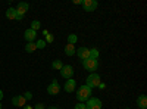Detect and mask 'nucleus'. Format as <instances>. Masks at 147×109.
Masks as SVG:
<instances>
[{
  "label": "nucleus",
  "instance_id": "c85d7f7f",
  "mask_svg": "<svg viewBox=\"0 0 147 109\" xmlns=\"http://www.w3.org/2000/svg\"><path fill=\"white\" fill-rule=\"evenodd\" d=\"M2 99H3V91L0 90V100H2Z\"/></svg>",
  "mask_w": 147,
  "mask_h": 109
},
{
  "label": "nucleus",
  "instance_id": "4be33fe9",
  "mask_svg": "<svg viewBox=\"0 0 147 109\" xmlns=\"http://www.w3.org/2000/svg\"><path fill=\"white\" fill-rule=\"evenodd\" d=\"M53 40H55V37H53V35H52V34H47L44 41H46V43H53Z\"/></svg>",
  "mask_w": 147,
  "mask_h": 109
},
{
  "label": "nucleus",
  "instance_id": "a878e982",
  "mask_svg": "<svg viewBox=\"0 0 147 109\" xmlns=\"http://www.w3.org/2000/svg\"><path fill=\"white\" fill-rule=\"evenodd\" d=\"M97 87L103 90V89H106V84H105V83H100V84H99V86H97Z\"/></svg>",
  "mask_w": 147,
  "mask_h": 109
},
{
  "label": "nucleus",
  "instance_id": "7c9ffc66",
  "mask_svg": "<svg viewBox=\"0 0 147 109\" xmlns=\"http://www.w3.org/2000/svg\"><path fill=\"white\" fill-rule=\"evenodd\" d=\"M47 109H57L56 106H50V108H47Z\"/></svg>",
  "mask_w": 147,
  "mask_h": 109
},
{
  "label": "nucleus",
  "instance_id": "5701e85b",
  "mask_svg": "<svg viewBox=\"0 0 147 109\" xmlns=\"http://www.w3.org/2000/svg\"><path fill=\"white\" fill-rule=\"evenodd\" d=\"M75 109H87V106H85V103H81V102H78V103L75 105Z\"/></svg>",
  "mask_w": 147,
  "mask_h": 109
},
{
  "label": "nucleus",
  "instance_id": "412c9836",
  "mask_svg": "<svg viewBox=\"0 0 147 109\" xmlns=\"http://www.w3.org/2000/svg\"><path fill=\"white\" fill-rule=\"evenodd\" d=\"M35 47H37V49H44V47H46V41L44 40H37Z\"/></svg>",
  "mask_w": 147,
  "mask_h": 109
},
{
  "label": "nucleus",
  "instance_id": "dca6fc26",
  "mask_svg": "<svg viewBox=\"0 0 147 109\" xmlns=\"http://www.w3.org/2000/svg\"><path fill=\"white\" fill-rule=\"evenodd\" d=\"M40 27H41V22H40V21H32V22H31V30H32V31L37 32V30H40Z\"/></svg>",
  "mask_w": 147,
  "mask_h": 109
},
{
  "label": "nucleus",
  "instance_id": "f8f14e48",
  "mask_svg": "<svg viewBox=\"0 0 147 109\" xmlns=\"http://www.w3.org/2000/svg\"><path fill=\"white\" fill-rule=\"evenodd\" d=\"M12 103H13V106H25L27 99L24 97V96H15V97L12 99Z\"/></svg>",
  "mask_w": 147,
  "mask_h": 109
},
{
  "label": "nucleus",
  "instance_id": "cd10ccee",
  "mask_svg": "<svg viewBox=\"0 0 147 109\" xmlns=\"http://www.w3.org/2000/svg\"><path fill=\"white\" fill-rule=\"evenodd\" d=\"M22 18H24V16H21V15H16V21H21Z\"/></svg>",
  "mask_w": 147,
  "mask_h": 109
},
{
  "label": "nucleus",
  "instance_id": "ddd939ff",
  "mask_svg": "<svg viewBox=\"0 0 147 109\" xmlns=\"http://www.w3.org/2000/svg\"><path fill=\"white\" fill-rule=\"evenodd\" d=\"M137 105L140 109H146L147 108V97H146V94H141L138 96V99H137Z\"/></svg>",
  "mask_w": 147,
  "mask_h": 109
},
{
  "label": "nucleus",
  "instance_id": "aec40b11",
  "mask_svg": "<svg viewBox=\"0 0 147 109\" xmlns=\"http://www.w3.org/2000/svg\"><path fill=\"white\" fill-rule=\"evenodd\" d=\"M90 59H99V50H97V49H91L90 50Z\"/></svg>",
  "mask_w": 147,
  "mask_h": 109
},
{
  "label": "nucleus",
  "instance_id": "c756f323",
  "mask_svg": "<svg viewBox=\"0 0 147 109\" xmlns=\"http://www.w3.org/2000/svg\"><path fill=\"white\" fill-rule=\"evenodd\" d=\"M34 106H25V108H24V109H32Z\"/></svg>",
  "mask_w": 147,
  "mask_h": 109
},
{
  "label": "nucleus",
  "instance_id": "20e7f679",
  "mask_svg": "<svg viewBox=\"0 0 147 109\" xmlns=\"http://www.w3.org/2000/svg\"><path fill=\"white\" fill-rule=\"evenodd\" d=\"M81 5H82L85 12H94L99 3H97V0H82Z\"/></svg>",
  "mask_w": 147,
  "mask_h": 109
},
{
  "label": "nucleus",
  "instance_id": "f257e3e1",
  "mask_svg": "<svg viewBox=\"0 0 147 109\" xmlns=\"http://www.w3.org/2000/svg\"><path fill=\"white\" fill-rule=\"evenodd\" d=\"M90 96H91V89L87 86V84L80 86V89L77 90V99H78V102L82 103V102H85V100H88Z\"/></svg>",
  "mask_w": 147,
  "mask_h": 109
},
{
  "label": "nucleus",
  "instance_id": "6ab92c4d",
  "mask_svg": "<svg viewBox=\"0 0 147 109\" xmlns=\"http://www.w3.org/2000/svg\"><path fill=\"white\" fill-rule=\"evenodd\" d=\"M77 43V35L75 34H69L68 35V44H75Z\"/></svg>",
  "mask_w": 147,
  "mask_h": 109
},
{
  "label": "nucleus",
  "instance_id": "bb28decb",
  "mask_svg": "<svg viewBox=\"0 0 147 109\" xmlns=\"http://www.w3.org/2000/svg\"><path fill=\"white\" fill-rule=\"evenodd\" d=\"M74 3H75V5H81L82 0H74Z\"/></svg>",
  "mask_w": 147,
  "mask_h": 109
},
{
  "label": "nucleus",
  "instance_id": "b1692460",
  "mask_svg": "<svg viewBox=\"0 0 147 109\" xmlns=\"http://www.w3.org/2000/svg\"><path fill=\"white\" fill-rule=\"evenodd\" d=\"M24 97H25L27 100H30V99L32 97V94H31V91H25V93H24Z\"/></svg>",
  "mask_w": 147,
  "mask_h": 109
},
{
  "label": "nucleus",
  "instance_id": "9d476101",
  "mask_svg": "<svg viewBox=\"0 0 147 109\" xmlns=\"http://www.w3.org/2000/svg\"><path fill=\"white\" fill-rule=\"evenodd\" d=\"M75 86H77V81H75V80H72V78H69V80H66L63 89H65V91L72 93L74 90H75Z\"/></svg>",
  "mask_w": 147,
  "mask_h": 109
},
{
  "label": "nucleus",
  "instance_id": "473e14b6",
  "mask_svg": "<svg viewBox=\"0 0 147 109\" xmlns=\"http://www.w3.org/2000/svg\"><path fill=\"white\" fill-rule=\"evenodd\" d=\"M127 109H128V108H127Z\"/></svg>",
  "mask_w": 147,
  "mask_h": 109
},
{
  "label": "nucleus",
  "instance_id": "f3484780",
  "mask_svg": "<svg viewBox=\"0 0 147 109\" xmlns=\"http://www.w3.org/2000/svg\"><path fill=\"white\" fill-rule=\"evenodd\" d=\"M62 66H63V64L60 62V60H55V62L52 64V68L56 69V71H60V69H62Z\"/></svg>",
  "mask_w": 147,
  "mask_h": 109
},
{
  "label": "nucleus",
  "instance_id": "4468645a",
  "mask_svg": "<svg viewBox=\"0 0 147 109\" xmlns=\"http://www.w3.org/2000/svg\"><path fill=\"white\" fill-rule=\"evenodd\" d=\"M16 9H13V7H9L7 10H6V18L7 19H16Z\"/></svg>",
  "mask_w": 147,
  "mask_h": 109
},
{
  "label": "nucleus",
  "instance_id": "1a4fd4ad",
  "mask_svg": "<svg viewBox=\"0 0 147 109\" xmlns=\"http://www.w3.org/2000/svg\"><path fill=\"white\" fill-rule=\"evenodd\" d=\"M24 37H25V40H27L28 43H34V40L37 39V32L32 31L31 28H28L25 32H24Z\"/></svg>",
  "mask_w": 147,
  "mask_h": 109
},
{
  "label": "nucleus",
  "instance_id": "a211bd4d",
  "mask_svg": "<svg viewBox=\"0 0 147 109\" xmlns=\"http://www.w3.org/2000/svg\"><path fill=\"white\" fill-rule=\"evenodd\" d=\"M35 49H37V47H35V43H28V44L25 46V52H28V53H32Z\"/></svg>",
  "mask_w": 147,
  "mask_h": 109
},
{
  "label": "nucleus",
  "instance_id": "9b49d317",
  "mask_svg": "<svg viewBox=\"0 0 147 109\" xmlns=\"http://www.w3.org/2000/svg\"><path fill=\"white\" fill-rule=\"evenodd\" d=\"M28 9H30V5L25 3V2H22V3H19L18 7H16V14L21 15V16H24V15H25V12H28Z\"/></svg>",
  "mask_w": 147,
  "mask_h": 109
},
{
  "label": "nucleus",
  "instance_id": "7ed1b4c3",
  "mask_svg": "<svg viewBox=\"0 0 147 109\" xmlns=\"http://www.w3.org/2000/svg\"><path fill=\"white\" fill-rule=\"evenodd\" d=\"M82 66L87 69V71H96L97 69V66H99V60L97 59H85V60H82Z\"/></svg>",
  "mask_w": 147,
  "mask_h": 109
},
{
  "label": "nucleus",
  "instance_id": "393cba45",
  "mask_svg": "<svg viewBox=\"0 0 147 109\" xmlns=\"http://www.w3.org/2000/svg\"><path fill=\"white\" fill-rule=\"evenodd\" d=\"M34 108H35V109H44V105H43V103H37Z\"/></svg>",
  "mask_w": 147,
  "mask_h": 109
},
{
  "label": "nucleus",
  "instance_id": "423d86ee",
  "mask_svg": "<svg viewBox=\"0 0 147 109\" xmlns=\"http://www.w3.org/2000/svg\"><path fill=\"white\" fill-rule=\"evenodd\" d=\"M60 75H62L65 80L72 78V75H74V68H72L71 65H63L62 69H60Z\"/></svg>",
  "mask_w": 147,
  "mask_h": 109
},
{
  "label": "nucleus",
  "instance_id": "f03ea898",
  "mask_svg": "<svg viewBox=\"0 0 147 109\" xmlns=\"http://www.w3.org/2000/svg\"><path fill=\"white\" fill-rule=\"evenodd\" d=\"M85 83H87V86L93 90L94 87H97V86L102 83V81H100V75L96 74V72H91V74L87 77V80H85Z\"/></svg>",
  "mask_w": 147,
  "mask_h": 109
},
{
  "label": "nucleus",
  "instance_id": "39448f33",
  "mask_svg": "<svg viewBox=\"0 0 147 109\" xmlns=\"http://www.w3.org/2000/svg\"><path fill=\"white\" fill-rule=\"evenodd\" d=\"M85 106H87V109H102V100L100 99H96V97H90L87 100V103H85Z\"/></svg>",
  "mask_w": 147,
  "mask_h": 109
},
{
  "label": "nucleus",
  "instance_id": "0eeeda50",
  "mask_svg": "<svg viewBox=\"0 0 147 109\" xmlns=\"http://www.w3.org/2000/svg\"><path fill=\"white\" fill-rule=\"evenodd\" d=\"M59 91H60V86H59V83H57L56 80H53V81H52V84L47 87V93H49V94H52V96H56V94H59Z\"/></svg>",
  "mask_w": 147,
  "mask_h": 109
},
{
  "label": "nucleus",
  "instance_id": "2f4dec72",
  "mask_svg": "<svg viewBox=\"0 0 147 109\" xmlns=\"http://www.w3.org/2000/svg\"><path fill=\"white\" fill-rule=\"evenodd\" d=\"M0 109H2V103H0Z\"/></svg>",
  "mask_w": 147,
  "mask_h": 109
},
{
  "label": "nucleus",
  "instance_id": "2eb2a0df",
  "mask_svg": "<svg viewBox=\"0 0 147 109\" xmlns=\"http://www.w3.org/2000/svg\"><path fill=\"white\" fill-rule=\"evenodd\" d=\"M75 46L74 44H66V47H65V53L68 55V56H74L75 55Z\"/></svg>",
  "mask_w": 147,
  "mask_h": 109
},
{
  "label": "nucleus",
  "instance_id": "6e6552de",
  "mask_svg": "<svg viewBox=\"0 0 147 109\" xmlns=\"http://www.w3.org/2000/svg\"><path fill=\"white\" fill-rule=\"evenodd\" d=\"M75 53H77L78 58L82 59V60H85V59L90 58V49H88V47H80V49H78Z\"/></svg>",
  "mask_w": 147,
  "mask_h": 109
}]
</instances>
